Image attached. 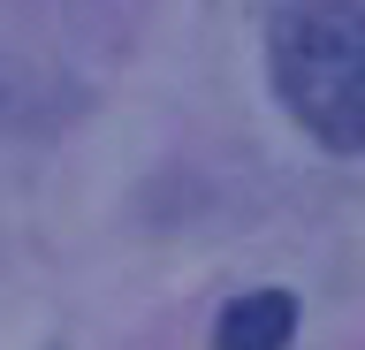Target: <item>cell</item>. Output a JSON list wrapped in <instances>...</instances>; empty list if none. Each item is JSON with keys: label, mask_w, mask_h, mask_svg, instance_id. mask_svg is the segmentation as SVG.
<instances>
[{"label": "cell", "mask_w": 365, "mask_h": 350, "mask_svg": "<svg viewBox=\"0 0 365 350\" xmlns=\"http://www.w3.org/2000/svg\"><path fill=\"white\" fill-rule=\"evenodd\" d=\"M274 92L327 153H365V0H297L274 16Z\"/></svg>", "instance_id": "obj_1"}, {"label": "cell", "mask_w": 365, "mask_h": 350, "mask_svg": "<svg viewBox=\"0 0 365 350\" xmlns=\"http://www.w3.org/2000/svg\"><path fill=\"white\" fill-rule=\"evenodd\" d=\"M289 335H297V297L289 289H251L221 312L213 350H289Z\"/></svg>", "instance_id": "obj_2"}]
</instances>
